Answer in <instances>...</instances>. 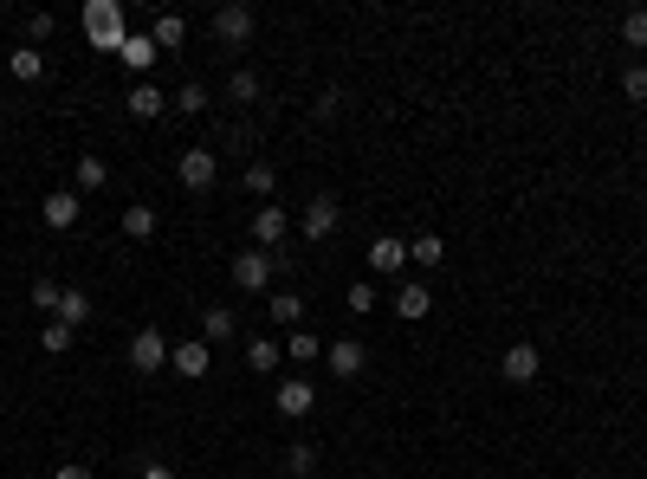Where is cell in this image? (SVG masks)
I'll return each instance as SVG.
<instances>
[{"label": "cell", "mask_w": 647, "mask_h": 479, "mask_svg": "<svg viewBox=\"0 0 647 479\" xmlns=\"http://www.w3.org/2000/svg\"><path fill=\"white\" fill-rule=\"evenodd\" d=\"M402 266H408V240L382 234L376 246H369V272H376V279H389V272H402Z\"/></svg>", "instance_id": "cell-13"}, {"label": "cell", "mask_w": 647, "mask_h": 479, "mask_svg": "<svg viewBox=\"0 0 647 479\" xmlns=\"http://www.w3.org/2000/svg\"><path fill=\"white\" fill-rule=\"evenodd\" d=\"M350 311H376V285H369V279L350 285Z\"/></svg>", "instance_id": "cell-36"}, {"label": "cell", "mask_w": 647, "mask_h": 479, "mask_svg": "<svg viewBox=\"0 0 647 479\" xmlns=\"http://www.w3.org/2000/svg\"><path fill=\"white\" fill-rule=\"evenodd\" d=\"M259 91H266V78H259L253 65H240V72L227 78V98H233V104H259Z\"/></svg>", "instance_id": "cell-22"}, {"label": "cell", "mask_w": 647, "mask_h": 479, "mask_svg": "<svg viewBox=\"0 0 647 479\" xmlns=\"http://www.w3.org/2000/svg\"><path fill=\"white\" fill-rule=\"evenodd\" d=\"M72 337H78L72 324H59V318H52L46 331H39V344H46V357H65V350H72Z\"/></svg>", "instance_id": "cell-28"}, {"label": "cell", "mask_w": 647, "mask_h": 479, "mask_svg": "<svg viewBox=\"0 0 647 479\" xmlns=\"http://www.w3.org/2000/svg\"><path fill=\"white\" fill-rule=\"evenodd\" d=\"M52 479H98L91 467H78V460H65V467H52Z\"/></svg>", "instance_id": "cell-38"}, {"label": "cell", "mask_w": 647, "mask_h": 479, "mask_svg": "<svg viewBox=\"0 0 647 479\" xmlns=\"http://www.w3.org/2000/svg\"><path fill=\"white\" fill-rule=\"evenodd\" d=\"M622 39L635 52H647V7H635V13H622Z\"/></svg>", "instance_id": "cell-30"}, {"label": "cell", "mask_w": 647, "mask_h": 479, "mask_svg": "<svg viewBox=\"0 0 647 479\" xmlns=\"http://www.w3.org/2000/svg\"><path fill=\"white\" fill-rule=\"evenodd\" d=\"M117 59H123V65H130V72H136V78H143V72H149V65H156V59H162V52H156V39H149V33H130V39H123V52H117Z\"/></svg>", "instance_id": "cell-18"}, {"label": "cell", "mask_w": 647, "mask_h": 479, "mask_svg": "<svg viewBox=\"0 0 647 479\" xmlns=\"http://www.w3.org/2000/svg\"><path fill=\"white\" fill-rule=\"evenodd\" d=\"M272 408H279L285 421H298V415H311V408H318V389H311L305 376H292V382H279V389H272Z\"/></svg>", "instance_id": "cell-8"}, {"label": "cell", "mask_w": 647, "mask_h": 479, "mask_svg": "<svg viewBox=\"0 0 647 479\" xmlns=\"http://www.w3.org/2000/svg\"><path fill=\"white\" fill-rule=\"evenodd\" d=\"M104 182H110L104 156H78V188H104Z\"/></svg>", "instance_id": "cell-31"}, {"label": "cell", "mask_w": 647, "mask_h": 479, "mask_svg": "<svg viewBox=\"0 0 647 479\" xmlns=\"http://www.w3.org/2000/svg\"><path fill=\"white\" fill-rule=\"evenodd\" d=\"M7 72H13V85H39V78H46V59H39L33 46H13L7 52Z\"/></svg>", "instance_id": "cell-19"}, {"label": "cell", "mask_w": 647, "mask_h": 479, "mask_svg": "<svg viewBox=\"0 0 647 479\" xmlns=\"http://www.w3.org/2000/svg\"><path fill=\"white\" fill-rule=\"evenodd\" d=\"M538 369H544L538 344H512V350L499 357V376H505V382H538Z\"/></svg>", "instance_id": "cell-10"}, {"label": "cell", "mask_w": 647, "mask_h": 479, "mask_svg": "<svg viewBox=\"0 0 647 479\" xmlns=\"http://www.w3.org/2000/svg\"><path fill=\"white\" fill-rule=\"evenodd\" d=\"M175 175H182V188H188V195H201V188H214V175H220V156H214V149H182Z\"/></svg>", "instance_id": "cell-5"}, {"label": "cell", "mask_w": 647, "mask_h": 479, "mask_svg": "<svg viewBox=\"0 0 647 479\" xmlns=\"http://www.w3.org/2000/svg\"><path fill=\"white\" fill-rule=\"evenodd\" d=\"M91 318V292H78V285H65V292H59V324H72V331H78V324H85Z\"/></svg>", "instance_id": "cell-23"}, {"label": "cell", "mask_w": 647, "mask_h": 479, "mask_svg": "<svg viewBox=\"0 0 647 479\" xmlns=\"http://www.w3.org/2000/svg\"><path fill=\"white\" fill-rule=\"evenodd\" d=\"M279 266H292V259L266 253V246H246V253H233V285H240V292H266Z\"/></svg>", "instance_id": "cell-2"}, {"label": "cell", "mask_w": 647, "mask_h": 479, "mask_svg": "<svg viewBox=\"0 0 647 479\" xmlns=\"http://www.w3.org/2000/svg\"><path fill=\"white\" fill-rule=\"evenodd\" d=\"M123 104H130V117H143V123H149V117H162V111H169V91H162V85H149V78H143V85H136Z\"/></svg>", "instance_id": "cell-16"}, {"label": "cell", "mask_w": 647, "mask_h": 479, "mask_svg": "<svg viewBox=\"0 0 647 479\" xmlns=\"http://www.w3.org/2000/svg\"><path fill=\"white\" fill-rule=\"evenodd\" d=\"M123 234L149 240V234H156V208H149V201H130V208H123Z\"/></svg>", "instance_id": "cell-24"}, {"label": "cell", "mask_w": 647, "mask_h": 479, "mask_svg": "<svg viewBox=\"0 0 647 479\" xmlns=\"http://www.w3.org/2000/svg\"><path fill=\"white\" fill-rule=\"evenodd\" d=\"M363 363H369V350H363V344H356V337H337V344H330V350H324V369H330V376H337V382H350V376H363Z\"/></svg>", "instance_id": "cell-9"}, {"label": "cell", "mask_w": 647, "mask_h": 479, "mask_svg": "<svg viewBox=\"0 0 647 479\" xmlns=\"http://www.w3.org/2000/svg\"><path fill=\"white\" fill-rule=\"evenodd\" d=\"M233 331H240V318H233L227 305H208V311H201V344H208V350H214V344H227Z\"/></svg>", "instance_id": "cell-14"}, {"label": "cell", "mask_w": 647, "mask_h": 479, "mask_svg": "<svg viewBox=\"0 0 647 479\" xmlns=\"http://www.w3.org/2000/svg\"><path fill=\"white\" fill-rule=\"evenodd\" d=\"M169 337H162L156 331V324H143V331H136L130 337V369H136V376H156V369H169Z\"/></svg>", "instance_id": "cell-3"}, {"label": "cell", "mask_w": 647, "mask_h": 479, "mask_svg": "<svg viewBox=\"0 0 647 479\" xmlns=\"http://www.w3.org/2000/svg\"><path fill=\"white\" fill-rule=\"evenodd\" d=\"M149 39H156V52H182V39H188V20H182V13H156Z\"/></svg>", "instance_id": "cell-20"}, {"label": "cell", "mask_w": 647, "mask_h": 479, "mask_svg": "<svg viewBox=\"0 0 647 479\" xmlns=\"http://www.w3.org/2000/svg\"><path fill=\"white\" fill-rule=\"evenodd\" d=\"M285 357H292V363H318L324 357V337L318 331H292V337H285Z\"/></svg>", "instance_id": "cell-26"}, {"label": "cell", "mask_w": 647, "mask_h": 479, "mask_svg": "<svg viewBox=\"0 0 647 479\" xmlns=\"http://www.w3.org/2000/svg\"><path fill=\"white\" fill-rule=\"evenodd\" d=\"M285 467H292L298 479H305L311 467H318V447H311V441H298V447H292V454H285Z\"/></svg>", "instance_id": "cell-35"}, {"label": "cell", "mask_w": 647, "mask_h": 479, "mask_svg": "<svg viewBox=\"0 0 647 479\" xmlns=\"http://www.w3.org/2000/svg\"><path fill=\"white\" fill-rule=\"evenodd\" d=\"M622 91H628V104H647V65H641V59L622 72Z\"/></svg>", "instance_id": "cell-32"}, {"label": "cell", "mask_w": 647, "mask_h": 479, "mask_svg": "<svg viewBox=\"0 0 647 479\" xmlns=\"http://www.w3.org/2000/svg\"><path fill=\"white\" fill-rule=\"evenodd\" d=\"M285 234H292V214H285V208H259V214H253V240L266 246V253H279Z\"/></svg>", "instance_id": "cell-12"}, {"label": "cell", "mask_w": 647, "mask_h": 479, "mask_svg": "<svg viewBox=\"0 0 647 479\" xmlns=\"http://www.w3.org/2000/svg\"><path fill=\"white\" fill-rule=\"evenodd\" d=\"M85 39L98 52H123V39H130V13H123L117 0H85Z\"/></svg>", "instance_id": "cell-1"}, {"label": "cell", "mask_w": 647, "mask_h": 479, "mask_svg": "<svg viewBox=\"0 0 647 479\" xmlns=\"http://www.w3.org/2000/svg\"><path fill=\"white\" fill-rule=\"evenodd\" d=\"M337 221H343L337 195H318V201H305V214H298V234H305V240H330V234H337Z\"/></svg>", "instance_id": "cell-6"}, {"label": "cell", "mask_w": 647, "mask_h": 479, "mask_svg": "<svg viewBox=\"0 0 647 479\" xmlns=\"http://www.w3.org/2000/svg\"><path fill=\"white\" fill-rule=\"evenodd\" d=\"M279 363H285V344H279V337H253V344H246V369H253V376H272Z\"/></svg>", "instance_id": "cell-15"}, {"label": "cell", "mask_w": 647, "mask_h": 479, "mask_svg": "<svg viewBox=\"0 0 647 479\" xmlns=\"http://www.w3.org/2000/svg\"><path fill=\"white\" fill-rule=\"evenodd\" d=\"M246 188H253V195H272V188H279V169H272V162H246Z\"/></svg>", "instance_id": "cell-29"}, {"label": "cell", "mask_w": 647, "mask_h": 479, "mask_svg": "<svg viewBox=\"0 0 647 479\" xmlns=\"http://www.w3.org/2000/svg\"><path fill=\"white\" fill-rule=\"evenodd\" d=\"M59 292H65L59 279H33V305H39V311H52V318H59Z\"/></svg>", "instance_id": "cell-33"}, {"label": "cell", "mask_w": 647, "mask_h": 479, "mask_svg": "<svg viewBox=\"0 0 647 479\" xmlns=\"http://www.w3.org/2000/svg\"><path fill=\"white\" fill-rule=\"evenodd\" d=\"M337 111H343V91H337V85H324V91H318V104H311V117H318V123H330Z\"/></svg>", "instance_id": "cell-34"}, {"label": "cell", "mask_w": 647, "mask_h": 479, "mask_svg": "<svg viewBox=\"0 0 647 479\" xmlns=\"http://www.w3.org/2000/svg\"><path fill=\"white\" fill-rule=\"evenodd\" d=\"M428 311H434V298H428V285H402V292H395V318H408V324H421V318H428Z\"/></svg>", "instance_id": "cell-17"}, {"label": "cell", "mask_w": 647, "mask_h": 479, "mask_svg": "<svg viewBox=\"0 0 647 479\" xmlns=\"http://www.w3.org/2000/svg\"><path fill=\"white\" fill-rule=\"evenodd\" d=\"M175 111H182V117H201V111H208V85H201V78H188V85L175 91Z\"/></svg>", "instance_id": "cell-27"}, {"label": "cell", "mask_w": 647, "mask_h": 479, "mask_svg": "<svg viewBox=\"0 0 647 479\" xmlns=\"http://www.w3.org/2000/svg\"><path fill=\"white\" fill-rule=\"evenodd\" d=\"M39 214H46V227H78L85 201H78V188H52V195L39 201Z\"/></svg>", "instance_id": "cell-11"}, {"label": "cell", "mask_w": 647, "mask_h": 479, "mask_svg": "<svg viewBox=\"0 0 647 479\" xmlns=\"http://www.w3.org/2000/svg\"><path fill=\"white\" fill-rule=\"evenodd\" d=\"M143 479H175V467H162V460H143Z\"/></svg>", "instance_id": "cell-39"}, {"label": "cell", "mask_w": 647, "mask_h": 479, "mask_svg": "<svg viewBox=\"0 0 647 479\" xmlns=\"http://www.w3.org/2000/svg\"><path fill=\"white\" fill-rule=\"evenodd\" d=\"M52 26H59L52 13H26V39H52Z\"/></svg>", "instance_id": "cell-37"}, {"label": "cell", "mask_w": 647, "mask_h": 479, "mask_svg": "<svg viewBox=\"0 0 647 479\" xmlns=\"http://www.w3.org/2000/svg\"><path fill=\"white\" fill-rule=\"evenodd\" d=\"M214 39L220 46H246V39H253V7H246V0H220L214 7Z\"/></svg>", "instance_id": "cell-4"}, {"label": "cell", "mask_w": 647, "mask_h": 479, "mask_svg": "<svg viewBox=\"0 0 647 479\" xmlns=\"http://www.w3.org/2000/svg\"><path fill=\"white\" fill-rule=\"evenodd\" d=\"M440 259H447V240L440 234H421V240H408V266H421V272H434Z\"/></svg>", "instance_id": "cell-21"}, {"label": "cell", "mask_w": 647, "mask_h": 479, "mask_svg": "<svg viewBox=\"0 0 647 479\" xmlns=\"http://www.w3.org/2000/svg\"><path fill=\"white\" fill-rule=\"evenodd\" d=\"M169 369H175L182 382H201V376L214 369V350L201 344V337H188V344H175V350H169Z\"/></svg>", "instance_id": "cell-7"}, {"label": "cell", "mask_w": 647, "mask_h": 479, "mask_svg": "<svg viewBox=\"0 0 647 479\" xmlns=\"http://www.w3.org/2000/svg\"><path fill=\"white\" fill-rule=\"evenodd\" d=\"M298 318H305V298L298 292H272V324H279V331H298Z\"/></svg>", "instance_id": "cell-25"}]
</instances>
